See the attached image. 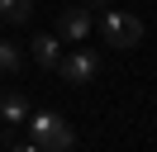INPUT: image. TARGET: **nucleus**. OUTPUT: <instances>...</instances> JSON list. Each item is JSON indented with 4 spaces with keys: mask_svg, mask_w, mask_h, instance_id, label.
Returning a JSON list of instances; mask_svg holds the SVG:
<instances>
[{
    "mask_svg": "<svg viewBox=\"0 0 157 152\" xmlns=\"http://www.w3.org/2000/svg\"><path fill=\"white\" fill-rule=\"evenodd\" d=\"M29 52H33V62H38L43 71H57V62H62V38L57 33H33L29 38Z\"/></svg>",
    "mask_w": 157,
    "mask_h": 152,
    "instance_id": "obj_5",
    "label": "nucleus"
},
{
    "mask_svg": "<svg viewBox=\"0 0 157 152\" xmlns=\"http://www.w3.org/2000/svg\"><path fill=\"white\" fill-rule=\"evenodd\" d=\"M0 119H5V124H24V119H29V95L14 90V86L0 90Z\"/></svg>",
    "mask_w": 157,
    "mask_h": 152,
    "instance_id": "obj_6",
    "label": "nucleus"
},
{
    "mask_svg": "<svg viewBox=\"0 0 157 152\" xmlns=\"http://www.w3.org/2000/svg\"><path fill=\"white\" fill-rule=\"evenodd\" d=\"M19 66H24V48L14 38H0V76H19Z\"/></svg>",
    "mask_w": 157,
    "mask_h": 152,
    "instance_id": "obj_7",
    "label": "nucleus"
},
{
    "mask_svg": "<svg viewBox=\"0 0 157 152\" xmlns=\"http://www.w3.org/2000/svg\"><path fill=\"white\" fill-rule=\"evenodd\" d=\"M57 33L67 38V43H81V38L90 33V10H86V5H67V10L57 14Z\"/></svg>",
    "mask_w": 157,
    "mask_h": 152,
    "instance_id": "obj_4",
    "label": "nucleus"
},
{
    "mask_svg": "<svg viewBox=\"0 0 157 152\" xmlns=\"http://www.w3.org/2000/svg\"><path fill=\"white\" fill-rule=\"evenodd\" d=\"M86 10H109V0H86Z\"/></svg>",
    "mask_w": 157,
    "mask_h": 152,
    "instance_id": "obj_10",
    "label": "nucleus"
},
{
    "mask_svg": "<svg viewBox=\"0 0 157 152\" xmlns=\"http://www.w3.org/2000/svg\"><path fill=\"white\" fill-rule=\"evenodd\" d=\"M100 38L109 48H138L143 43V19H133L128 10H105L100 14Z\"/></svg>",
    "mask_w": 157,
    "mask_h": 152,
    "instance_id": "obj_2",
    "label": "nucleus"
},
{
    "mask_svg": "<svg viewBox=\"0 0 157 152\" xmlns=\"http://www.w3.org/2000/svg\"><path fill=\"white\" fill-rule=\"evenodd\" d=\"M95 71H100V57L90 52V48H81V52H67L57 62V76L67 86H86V81H95Z\"/></svg>",
    "mask_w": 157,
    "mask_h": 152,
    "instance_id": "obj_3",
    "label": "nucleus"
},
{
    "mask_svg": "<svg viewBox=\"0 0 157 152\" xmlns=\"http://www.w3.org/2000/svg\"><path fill=\"white\" fill-rule=\"evenodd\" d=\"M33 14V0H0V19L5 24H29Z\"/></svg>",
    "mask_w": 157,
    "mask_h": 152,
    "instance_id": "obj_8",
    "label": "nucleus"
},
{
    "mask_svg": "<svg viewBox=\"0 0 157 152\" xmlns=\"http://www.w3.org/2000/svg\"><path fill=\"white\" fill-rule=\"evenodd\" d=\"M10 152H43L38 142H19V147H10Z\"/></svg>",
    "mask_w": 157,
    "mask_h": 152,
    "instance_id": "obj_9",
    "label": "nucleus"
},
{
    "mask_svg": "<svg viewBox=\"0 0 157 152\" xmlns=\"http://www.w3.org/2000/svg\"><path fill=\"white\" fill-rule=\"evenodd\" d=\"M29 138L38 142L43 152H71V147H76V133H71V124L62 119L57 109H38V114H29Z\"/></svg>",
    "mask_w": 157,
    "mask_h": 152,
    "instance_id": "obj_1",
    "label": "nucleus"
}]
</instances>
